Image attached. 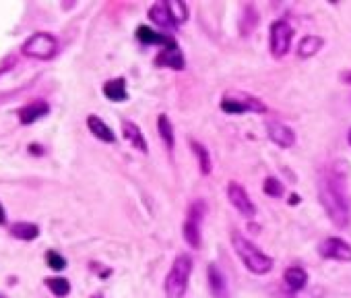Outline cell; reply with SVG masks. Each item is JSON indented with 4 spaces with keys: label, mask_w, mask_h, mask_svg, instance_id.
I'll return each mask as SVG.
<instances>
[{
    "label": "cell",
    "mask_w": 351,
    "mask_h": 298,
    "mask_svg": "<svg viewBox=\"0 0 351 298\" xmlns=\"http://www.w3.org/2000/svg\"><path fill=\"white\" fill-rule=\"evenodd\" d=\"M318 199L328 220L337 228H345L351 220V205L347 193V170L343 162L330 164L320 172L318 179Z\"/></svg>",
    "instance_id": "obj_1"
},
{
    "label": "cell",
    "mask_w": 351,
    "mask_h": 298,
    "mask_svg": "<svg viewBox=\"0 0 351 298\" xmlns=\"http://www.w3.org/2000/svg\"><path fill=\"white\" fill-rule=\"evenodd\" d=\"M232 244H234L236 255L240 257V261L246 265L248 271L256 275H265L273 269V259L267 253H263L254 242H250L246 236H242L238 230L232 232Z\"/></svg>",
    "instance_id": "obj_2"
},
{
    "label": "cell",
    "mask_w": 351,
    "mask_h": 298,
    "mask_svg": "<svg viewBox=\"0 0 351 298\" xmlns=\"http://www.w3.org/2000/svg\"><path fill=\"white\" fill-rule=\"evenodd\" d=\"M191 273H193V257L182 253L173 259L169 273L165 275L163 282V292L165 298H184L189 292V282H191Z\"/></svg>",
    "instance_id": "obj_3"
},
{
    "label": "cell",
    "mask_w": 351,
    "mask_h": 298,
    "mask_svg": "<svg viewBox=\"0 0 351 298\" xmlns=\"http://www.w3.org/2000/svg\"><path fill=\"white\" fill-rule=\"evenodd\" d=\"M58 52V40L52 34L38 32L23 44V54L36 60H50Z\"/></svg>",
    "instance_id": "obj_4"
},
{
    "label": "cell",
    "mask_w": 351,
    "mask_h": 298,
    "mask_svg": "<svg viewBox=\"0 0 351 298\" xmlns=\"http://www.w3.org/2000/svg\"><path fill=\"white\" fill-rule=\"evenodd\" d=\"M221 110L226 114H244V112H267V106L254 98V95H248V93H242V91H234V93H226L223 100H221Z\"/></svg>",
    "instance_id": "obj_5"
},
{
    "label": "cell",
    "mask_w": 351,
    "mask_h": 298,
    "mask_svg": "<svg viewBox=\"0 0 351 298\" xmlns=\"http://www.w3.org/2000/svg\"><path fill=\"white\" fill-rule=\"evenodd\" d=\"M205 214H207V203L205 201H195L189 207V216H186L184 226H182V236L193 249L201 247V226H203Z\"/></svg>",
    "instance_id": "obj_6"
},
{
    "label": "cell",
    "mask_w": 351,
    "mask_h": 298,
    "mask_svg": "<svg viewBox=\"0 0 351 298\" xmlns=\"http://www.w3.org/2000/svg\"><path fill=\"white\" fill-rule=\"evenodd\" d=\"M291 40H293V30L287 21L279 19L271 25V36H269V46H271V54L275 58H283L289 48H291Z\"/></svg>",
    "instance_id": "obj_7"
},
{
    "label": "cell",
    "mask_w": 351,
    "mask_h": 298,
    "mask_svg": "<svg viewBox=\"0 0 351 298\" xmlns=\"http://www.w3.org/2000/svg\"><path fill=\"white\" fill-rule=\"evenodd\" d=\"M318 253H320V257L330 259V261H345V263L351 261V244L339 236L324 238L318 247Z\"/></svg>",
    "instance_id": "obj_8"
},
{
    "label": "cell",
    "mask_w": 351,
    "mask_h": 298,
    "mask_svg": "<svg viewBox=\"0 0 351 298\" xmlns=\"http://www.w3.org/2000/svg\"><path fill=\"white\" fill-rule=\"evenodd\" d=\"M228 199H230V203L234 205V209L240 216H244L248 220H252L256 216V205L250 201V197H248V193H246V189L242 185L230 183L228 185Z\"/></svg>",
    "instance_id": "obj_9"
},
{
    "label": "cell",
    "mask_w": 351,
    "mask_h": 298,
    "mask_svg": "<svg viewBox=\"0 0 351 298\" xmlns=\"http://www.w3.org/2000/svg\"><path fill=\"white\" fill-rule=\"evenodd\" d=\"M155 65L157 67H167V69H173V71H184L186 69V60H184V54L180 50V46L176 44V40L171 44H167L159 56L155 58Z\"/></svg>",
    "instance_id": "obj_10"
},
{
    "label": "cell",
    "mask_w": 351,
    "mask_h": 298,
    "mask_svg": "<svg viewBox=\"0 0 351 298\" xmlns=\"http://www.w3.org/2000/svg\"><path fill=\"white\" fill-rule=\"evenodd\" d=\"M267 135H269V139H271L275 145H279V147H283V149H289V147L295 145V133H293V128H289V126L283 124V122L269 120V122H267Z\"/></svg>",
    "instance_id": "obj_11"
},
{
    "label": "cell",
    "mask_w": 351,
    "mask_h": 298,
    "mask_svg": "<svg viewBox=\"0 0 351 298\" xmlns=\"http://www.w3.org/2000/svg\"><path fill=\"white\" fill-rule=\"evenodd\" d=\"M149 17L161 30H167V32H176V30H178V25H176V21L171 19V13L167 9V0H159V3H155L149 9Z\"/></svg>",
    "instance_id": "obj_12"
},
{
    "label": "cell",
    "mask_w": 351,
    "mask_h": 298,
    "mask_svg": "<svg viewBox=\"0 0 351 298\" xmlns=\"http://www.w3.org/2000/svg\"><path fill=\"white\" fill-rule=\"evenodd\" d=\"M207 273H209V288H211L213 298H230V288H228L223 271L215 263H211Z\"/></svg>",
    "instance_id": "obj_13"
},
{
    "label": "cell",
    "mask_w": 351,
    "mask_h": 298,
    "mask_svg": "<svg viewBox=\"0 0 351 298\" xmlns=\"http://www.w3.org/2000/svg\"><path fill=\"white\" fill-rule=\"evenodd\" d=\"M122 135H124V139H126L134 149H138L141 154H147V152H149L147 141H145V137H143L138 124H134L132 120H124V122H122Z\"/></svg>",
    "instance_id": "obj_14"
},
{
    "label": "cell",
    "mask_w": 351,
    "mask_h": 298,
    "mask_svg": "<svg viewBox=\"0 0 351 298\" xmlns=\"http://www.w3.org/2000/svg\"><path fill=\"white\" fill-rule=\"evenodd\" d=\"M283 279H285V286L291 290V292H300L306 288L308 284V271L300 265H293V267H287L285 273H283Z\"/></svg>",
    "instance_id": "obj_15"
},
{
    "label": "cell",
    "mask_w": 351,
    "mask_h": 298,
    "mask_svg": "<svg viewBox=\"0 0 351 298\" xmlns=\"http://www.w3.org/2000/svg\"><path fill=\"white\" fill-rule=\"evenodd\" d=\"M136 38H138V42H143V44H151V46H167V44H171L173 42V38L171 36H167V34H159V32H155V30H151V27H147V25H141L138 30H136Z\"/></svg>",
    "instance_id": "obj_16"
},
{
    "label": "cell",
    "mask_w": 351,
    "mask_h": 298,
    "mask_svg": "<svg viewBox=\"0 0 351 298\" xmlns=\"http://www.w3.org/2000/svg\"><path fill=\"white\" fill-rule=\"evenodd\" d=\"M48 112H50V106L44 100H38V102H32L29 106L19 110V120L23 124H32V122L40 120L42 116H46Z\"/></svg>",
    "instance_id": "obj_17"
},
{
    "label": "cell",
    "mask_w": 351,
    "mask_h": 298,
    "mask_svg": "<svg viewBox=\"0 0 351 298\" xmlns=\"http://www.w3.org/2000/svg\"><path fill=\"white\" fill-rule=\"evenodd\" d=\"M87 126H89V130L93 133L95 139H99V141H104V143H114V141H116L114 130H112L99 116H95V114L87 116Z\"/></svg>",
    "instance_id": "obj_18"
},
{
    "label": "cell",
    "mask_w": 351,
    "mask_h": 298,
    "mask_svg": "<svg viewBox=\"0 0 351 298\" xmlns=\"http://www.w3.org/2000/svg\"><path fill=\"white\" fill-rule=\"evenodd\" d=\"M157 130H159V137H161L163 145L171 152L173 145H176V135H173V124H171V120L165 114H159V118H157Z\"/></svg>",
    "instance_id": "obj_19"
},
{
    "label": "cell",
    "mask_w": 351,
    "mask_h": 298,
    "mask_svg": "<svg viewBox=\"0 0 351 298\" xmlns=\"http://www.w3.org/2000/svg\"><path fill=\"white\" fill-rule=\"evenodd\" d=\"M322 44H324V40L320 36H306L300 42V46H298V56L300 58H310V56H314V54L320 52Z\"/></svg>",
    "instance_id": "obj_20"
},
{
    "label": "cell",
    "mask_w": 351,
    "mask_h": 298,
    "mask_svg": "<svg viewBox=\"0 0 351 298\" xmlns=\"http://www.w3.org/2000/svg\"><path fill=\"white\" fill-rule=\"evenodd\" d=\"M11 234L19 240H36L40 236V228L32 222H15L11 224Z\"/></svg>",
    "instance_id": "obj_21"
},
{
    "label": "cell",
    "mask_w": 351,
    "mask_h": 298,
    "mask_svg": "<svg viewBox=\"0 0 351 298\" xmlns=\"http://www.w3.org/2000/svg\"><path fill=\"white\" fill-rule=\"evenodd\" d=\"M104 95L112 102H124L126 100V81L124 79H112L104 85Z\"/></svg>",
    "instance_id": "obj_22"
},
{
    "label": "cell",
    "mask_w": 351,
    "mask_h": 298,
    "mask_svg": "<svg viewBox=\"0 0 351 298\" xmlns=\"http://www.w3.org/2000/svg\"><path fill=\"white\" fill-rule=\"evenodd\" d=\"M191 147H193V152L197 156V162H199V170L203 176H209L211 174V156L207 152V147L201 145L199 141H191Z\"/></svg>",
    "instance_id": "obj_23"
},
{
    "label": "cell",
    "mask_w": 351,
    "mask_h": 298,
    "mask_svg": "<svg viewBox=\"0 0 351 298\" xmlns=\"http://www.w3.org/2000/svg\"><path fill=\"white\" fill-rule=\"evenodd\" d=\"M167 9L171 13V19L176 21V25H182L189 19V7L180 0H167Z\"/></svg>",
    "instance_id": "obj_24"
},
{
    "label": "cell",
    "mask_w": 351,
    "mask_h": 298,
    "mask_svg": "<svg viewBox=\"0 0 351 298\" xmlns=\"http://www.w3.org/2000/svg\"><path fill=\"white\" fill-rule=\"evenodd\" d=\"M46 286H48L50 292H52L54 296H58V298H64V296H69V292H71V284H69V279H64V277H48V279H46Z\"/></svg>",
    "instance_id": "obj_25"
},
{
    "label": "cell",
    "mask_w": 351,
    "mask_h": 298,
    "mask_svg": "<svg viewBox=\"0 0 351 298\" xmlns=\"http://www.w3.org/2000/svg\"><path fill=\"white\" fill-rule=\"evenodd\" d=\"M263 191H265L269 197H281V195H283V185H281L277 179L269 176V179L263 183Z\"/></svg>",
    "instance_id": "obj_26"
},
{
    "label": "cell",
    "mask_w": 351,
    "mask_h": 298,
    "mask_svg": "<svg viewBox=\"0 0 351 298\" xmlns=\"http://www.w3.org/2000/svg\"><path fill=\"white\" fill-rule=\"evenodd\" d=\"M46 261H48V265H50L54 271H60V269L66 267V259H64L60 253H56V251H48V253H46Z\"/></svg>",
    "instance_id": "obj_27"
},
{
    "label": "cell",
    "mask_w": 351,
    "mask_h": 298,
    "mask_svg": "<svg viewBox=\"0 0 351 298\" xmlns=\"http://www.w3.org/2000/svg\"><path fill=\"white\" fill-rule=\"evenodd\" d=\"M341 81H343L345 85H351V71H349V73H341Z\"/></svg>",
    "instance_id": "obj_28"
},
{
    "label": "cell",
    "mask_w": 351,
    "mask_h": 298,
    "mask_svg": "<svg viewBox=\"0 0 351 298\" xmlns=\"http://www.w3.org/2000/svg\"><path fill=\"white\" fill-rule=\"evenodd\" d=\"M7 222V218H5V209H3V205H0V224H5Z\"/></svg>",
    "instance_id": "obj_29"
},
{
    "label": "cell",
    "mask_w": 351,
    "mask_h": 298,
    "mask_svg": "<svg viewBox=\"0 0 351 298\" xmlns=\"http://www.w3.org/2000/svg\"><path fill=\"white\" fill-rule=\"evenodd\" d=\"M91 298H104V296H101V294H93Z\"/></svg>",
    "instance_id": "obj_30"
},
{
    "label": "cell",
    "mask_w": 351,
    "mask_h": 298,
    "mask_svg": "<svg viewBox=\"0 0 351 298\" xmlns=\"http://www.w3.org/2000/svg\"><path fill=\"white\" fill-rule=\"evenodd\" d=\"M347 141H349V145H351V130H349V135H347Z\"/></svg>",
    "instance_id": "obj_31"
},
{
    "label": "cell",
    "mask_w": 351,
    "mask_h": 298,
    "mask_svg": "<svg viewBox=\"0 0 351 298\" xmlns=\"http://www.w3.org/2000/svg\"><path fill=\"white\" fill-rule=\"evenodd\" d=\"M0 298H5V296H3V294H0Z\"/></svg>",
    "instance_id": "obj_32"
}]
</instances>
